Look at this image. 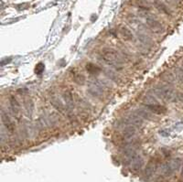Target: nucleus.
<instances>
[{"instance_id": "obj_1", "label": "nucleus", "mask_w": 183, "mask_h": 182, "mask_svg": "<svg viewBox=\"0 0 183 182\" xmlns=\"http://www.w3.org/2000/svg\"><path fill=\"white\" fill-rule=\"evenodd\" d=\"M101 59L106 64L113 67H121L124 60L121 55L112 48H105L101 51Z\"/></svg>"}, {"instance_id": "obj_2", "label": "nucleus", "mask_w": 183, "mask_h": 182, "mask_svg": "<svg viewBox=\"0 0 183 182\" xmlns=\"http://www.w3.org/2000/svg\"><path fill=\"white\" fill-rule=\"evenodd\" d=\"M153 92H154L155 95L160 98V99L169 101V100H173L174 98H177V94L174 92V90H173L171 87L167 86V85L155 88Z\"/></svg>"}, {"instance_id": "obj_3", "label": "nucleus", "mask_w": 183, "mask_h": 182, "mask_svg": "<svg viewBox=\"0 0 183 182\" xmlns=\"http://www.w3.org/2000/svg\"><path fill=\"white\" fill-rule=\"evenodd\" d=\"M147 25L155 33H162L164 31V28H163L162 24L159 20H157V19L153 18H147Z\"/></svg>"}, {"instance_id": "obj_4", "label": "nucleus", "mask_w": 183, "mask_h": 182, "mask_svg": "<svg viewBox=\"0 0 183 182\" xmlns=\"http://www.w3.org/2000/svg\"><path fill=\"white\" fill-rule=\"evenodd\" d=\"M51 104L58 112H60L61 114H63V115H69V114H70V113L68 112L67 108H65L64 104L61 102V101L59 99V98H57L55 95L51 96Z\"/></svg>"}, {"instance_id": "obj_5", "label": "nucleus", "mask_w": 183, "mask_h": 182, "mask_svg": "<svg viewBox=\"0 0 183 182\" xmlns=\"http://www.w3.org/2000/svg\"><path fill=\"white\" fill-rule=\"evenodd\" d=\"M1 119H2L3 125L6 127V129L8 132L13 133L15 131V126H14L13 122L11 121L10 118H9L8 115L5 111H3V110L1 112Z\"/></svg>"}, {"instance_id": "obj_6", "label": "nucleus", "mask_w": 183, "mask_h": 182, "mask_svg": "<svg viewBox=\"0 0 183 182\" xmlns=\"http://www.w3.org/2000/svg\"><path fill=\"white\" fill-rule=\"evenodd\" d=\"M63 99H64V102H65V105L68 112L70 113V114H72L74 108V101L72 97V93L70 91H66L63 93Z\"/></svg>"}, {"instance_id": "obj_7", "label": "nucleus", "mask_w": 183, "mask_h": 182, "mask_svg": "<svg viewBox=\"0 0 183 182\" xmlns=\"http://www.w3.org/2000/svg\"><path fill=\"white\" fill-rule=\"evenodd\" d=\"M146 108L150 112L154 113L156 115H162L165 114L167 112V109L165 106H163L159 104H146Z\"/></svg>"}, {"instance_id": "obj_8", "label": "nucleus", "mask_w": 183, "mask_h": 182, "mask_svg": "<svg viewBox=\"0 0 183 182\" xmlns=\"http://www.w3.org/2000/svg\"><path fill=\"white\" fill-rule=\"evenodd\" d=\"M9 104H10V109L13 113V115L18 117L20 115V104H18V100L14 96L9 97Z\"/></svg>"}, {"instance_id": "obj_9", "label": "nucleus", "mask_w": 183, "mask_h": 182, "mask_svg": "<svg viewBox=\"0 0 183 182\" xmlns=\"http://www.w3.org/2000/svg\"><path fill=\"white\" fill-rule=\"evenodd\" d=\"M136 135V127L133 125H126L123 131V135L126 139H132Z\"/></svg>"}, {"instance_id": "obj_10", "label": "nucleus", "mask_w": 183, "mask_h": 182, "mask_svg": "<svg viewBox=\"0 0 183 182\" xmlns=\"http://www.w3.org/2000/svg\"><path fill=\"white\" fill-rule=\"evenodd\" d=\"M153 4H154L155 7L157 9V10H159L160 12L164 13V14L170 15V11H169V7H167L166 5L161 1V0H155Z\"/></svg>"}, {"instance_id": "obj_11", "label": "nucleus", "mask_w": 183, "mask_h": 182, "mask_svg": "<svg viewBox=\"0 0 183 182\" xmlns=\"http://www.w3.org/2000/svg\"><path fill=\"white\" fill-rule=\"evenodd\" d=\"M93 95L95 96H100L103 93V88L100 85V83L98 82H93L92 84L90 85V89H89Z\"/></svg>"}, {"instance_id": "obj_12", "label": "nucleus", "mask_w": 183, "mask_h": 182, "mask_svg": "<svg viewBox=\"0 0 183 182\" xmlns=\"http://www.w3.org/2000/svg\"><path fill=\"white\" fill-rule=\"evenodd\" d=\"M85 69H86V71L90 73V74H93V75H97L102 71L100 67H98L97 65L93 64V63H91V62L87 63V64L85 65Z\"/></svg>"}, {"instance_id": "obj_13", "label": "nucleus", "mask_w": 183, "mask_h": 182, "mask_svg": "<svg viewBox=\"0 0 183 182\" xmlns=\"http://www.w3.org/2000/svg\"><path fill=\"white\" fill-rule=\"evenodd\" d=\"M120 33L123 37V38L125 40H132L133 39V34L129 28H127L126 27H121L120 28Z\"/></svg>"}, {"instance_id": "obj_14", "label": "nucleus", "mask_w": 183, "mask_h": 182, "mask_svg": "<svg viewBox=\"0 0 183 182\" xmlns=\"http://www.w3.org/2000/svg\"><path fill=\"white\" fill-rule=\"evenodd\" d=\"M72 80L74 81V82L77 83L79 85H83L85 83L86 80H85V77L82 73H79V72H75L72 74Z\"/></svg>"}, {"instance_id": "obj_15", "label": "nucleus", "mask_w": 183, "mask_h": 182, "mask_svg": "<svg viewBox=\"0 0 183 182\" xmlns=\"http://www.w3.org/2000/svg\"><path fill=\"white\" fill-rule=\"evenodd\" d=\"M137 6L143 9H149L151 7V3L149 0H137Z\"/></svg>"}, {"instance_id": "obj_16", "label": "nucleus", "mask_w": 183, "mask_h": 182, "mask_svg": "<svg viewBox=\"0 0 183 182\" xmlns=\"http://www.w3.org/2000/svg\"><path fill=\"white\" fill-rule=\"evenodd\" d=\"M25 107H26V110L28 112V114L29 115H32L33 113V108H34V105H33V102L30 99H27L25 100Z\"/></svg>"}, {"instance_id": "obj_17", "label": "nucleus", "mask_w": 183, "mask_h": 182, "mask_svg": "<svg viewBox=\"0 0 183 182\" xmlns=\"http://www.w3.org/2000/svg\"><path fill=\"white\" fill-rule=\"evenodd\" d=\"M145 102H147L146 104H157V101L156 100V98L154 97V95L152 94H147L144 98Z\"/></svg>"}, {"instance_id": "obj_18", "label": "nucleus", "mask_w": 183, "mask_h": 182, "mask_svg": "<svg viewBox=\"0 0 183 182\" xmlns=\"http://www.w3.org/2000/svg\"><path fill=\"white\" fill-rule=\"evenodd\" d=\"M175 77L178 81L183 82V69L182 68H177L175 71Z\"/></svg>"}, {"instance_id": "obj_19", "label": "nucleus", "mask_w": 183, "mask_h": 182, "mask_svg": "<svg viewBox=\"0 0 183 182\" xmlns=\"http://www.w3.org/2000/svg\"><path fill=\"white\" fill-rule=\"evenodd\" d=\"M136 114L139 115L141 118H146V119H151L152 118V116L148 114L147 112H146V111H144V110H136Z\"/></svg>"}, {"instance_id": "obj_20", "label": "nucleus", "mask_w": 183, "mask_h": 182, "mask_svg": "<svg viewBox=\"0 0 183 182\" xmlns=\"http://www.w3.org/2000/svg\"><path fill=\"white\" fill-rule=\"evenodd\" d=\"M35 71L37 74H41V73L44 71V64L43 63H38V64L36 66Z\"/></svg>"}, {"instance_id": "obj_21", "label": "nucleus", "mask_w": 183, "mask_h": 182, "mask_svg": "<svg viewBox=\"0 0 183 182\" xmlns=\"http://www.w3.org/2000/svg\"><path fill=\"white\" fill-rule=\"evenodd\" d=\"M164 78H165V80L167 82H172L173 81L175 80V76H173L171 73H167V74H165L164 75Z\"/></svg>"}, {"instance_id": "obj_22", "label": "nucleus", "mask_w": 183, "mask_h": 182, "mask_svg": "<svg viewBox=\"0 0 183 182\" xmlns=\"http://www.w3.org/2000/svg\"><path fill=\"white\" fill-rule=\"evenodd\" d=\"M106 75L109 77L112 80H117V76L115 72H113L112 71H106Z\"/></svg>"}, {"instance_id": "obj_23", "label": "nucleus", "mask_w": 183, "mask_h": 182, "mask_svg": "<svg viewBox=\"0 0 183 182\" xmlns=\"http://www.w3.org/2000/svg\"><path fill=\"white\" fill-rule=\"evenodd\" d=\"M172 1H174V2H180V0H172Z\"/></svg>"}, {"instance_id": "obj_24", "label": "nucleus", "mask_w": 183, "mask_h": 182, "mask_svg": "<svg viewBox=\"0 0 183 182\" xmlns=\"http://www.w3.org/2000/svg\"><path fill=\"white\" fill-rule=\"evenodd\" d=\"M181 68H182V69H183V63H182V67H181Z\"/></svg>"}]
</instances>
